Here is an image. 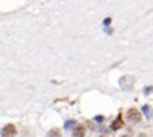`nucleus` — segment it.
Segmentation results:
<instances>
[{
    "label": "nucleus",
    "instance_id": "0eeeda50",
    "mask_svg": "<svg viewBox=\"0 0 153 137\" xmlns=\"http://www.w3.org/2000/svg\"><path fill=\"white\" fill-rule=\"evenodd\" d=\"M101 137H108V136H101Z\"/></svg>",
    "mask_w": 153,
    "mask_h": 137
},
{
    "label": "nucleus",
    "instance_id": "7ed1b4c3",
    "mask_svg": "<svg viewBox=\"0 0 153 137\" xmlns=\"http://www.w3.org/2000/svg\"><path fill=\"white\" fill-rule=\"evenodd\" d=\"M122 126H124V122H122V114L119 113V114H118V119H116V120L111 123V130H114V131H116V130H121Z\"/></svg>",
    "mask_w": 153,
    "mask_h": 137
},
{
    "label": "nucleus",
    "instance_id": "423d86ee",
    "mask_svg": "<svg viewBox=\"0 0 153 137\" xmlns=\"http://www.w3.org/2000/svg\"><path fill=\"white\" fill-rule=\"evenodd\" d=\"M121 137H130V136H127V134H125V136H121Z\"/></svg>",
    "mask_w": 153,
    "mask_h": 137
},
{
    "label": "nucleus",
    "instance_id": "f257e3e1",
    "mask_svg": "<svg viewBox=\"0 0 153 137\" xmlns=\"http://www.w3.org/2000/svg\"><path fill=\"white\" fill-rule=\"evenodd\" d=\"M127 117H128V120L133 122V123L141 122V113L138 111L136 108H130L128 111H127Z\"/></svg>",
    "mask_w": 153,
    "mask_h": 137
},
{
    "label": "nucleus",
    "instance_id": "20e7f679",
    "mask_svg": "<svg viewBox=\"0 0 153 137\" xmlns=\"http://www.w3.org/2000/svg\"><path fill=\"white\" fill-rule=\"evenodd\" d=\"M73 136L74 137H85V128L82 125H77L73 130Z\"/></svg>",
    "mask_w": 153,
    "mask_h": 137
},
{
    "label": "nucleus",
    "instance_id": "f03ea898",
    "mask_svg": "<svg viewBox=\"0 0 153 137\" xmlns=\"http://www.w3.org/2000/svg\"><path fill=\"white\" fill-rule=\"evenodd\" d=\"M16 133H17V130H16V126L13 123H8L6 126H3V130H2V136L3 137H14Z\"/></svg>",
    "mask_w": 153,
    "mask_h": 137
},
{
    "label": "nucleus",
    "instance_id": "39448f33",
    "mask_svg": "<svg viewBox=\"0 0 153 137\" xmlns=\"http://www.w3.org/2000/svg\"><path fill=\"white\" fill-rule=\"evenodd\" d=\"M48 137H60V131L57 130V128H54V130H51L48 133Z\"/></svg>",
    "mask_w": 153,
    "mask_h": 137
}]
</instances>
